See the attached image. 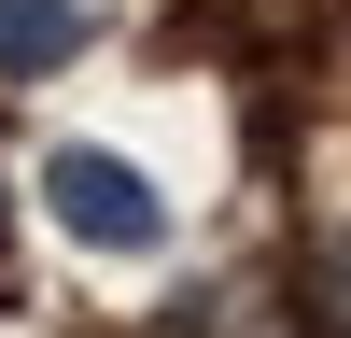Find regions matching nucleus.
<instances>
[{
  "label": "nucleus",
  "instance_id": "nucleus-1",
  "mask_svg": "<svg viewBox=\"0 0 351 338\" xmlns=\"http://www.w3.org/2000/svg\"><path fill=\"white\" fill-rule=\"evenodd\" d=\"M43 197H56V225H71L84 254H155L169 240L155 169H141V155H99V141H56V155H43Z\"/></svg>",
  "mask_w": 351,
  "mask_h": 338
},
{
  "label": "nucleus",
  "instance_id": "nucleus-3",
  "mask_svg": "<svg viewBox=\"0 0 351 338\" xmlns=\"http://www.w3.org/2000/svg\"><path fill=\"white\" fill-rule=\"evenodd\" d=\"M324 324H351V240L324 254Z\"/></svg>",
  "mask_w": 351,
  "mask_h": 338
},
{
  "label": "nucleus",
  "instance_id": "nucleus-2",
  "mask_svg": "<svg viewBox=\"0 0 351 338\" xmlns=\"http://www.w3.org/2000/svg\"><path fill=\"white\" fill-rule=\"evenodd\" d=\"M71 56H84V0H0V84L71 71Z\"/></svg>",
  "mask_w": 351,
  "mask_h": 338
}]
</instances>
